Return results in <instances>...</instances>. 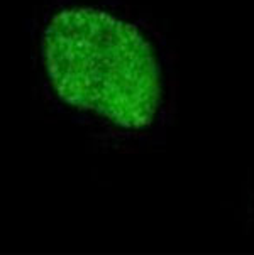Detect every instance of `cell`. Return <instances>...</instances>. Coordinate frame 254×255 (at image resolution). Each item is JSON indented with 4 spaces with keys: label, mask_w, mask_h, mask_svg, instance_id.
Returning a JSON list of instances; mask_svg holds the SVG:
<instances>
[{
    "label": "cell",
    "mask_w": 254,
    "mask_h": 255,
    "mask_svg": "<svg viewBox=\"0 0 254 255\" xmlns=\"http://www.w3.org/2000/svg\"><path fill=\"white\" fill-rule=\"evenodd\" d=\"M42 49L56 93L66 103L124 128L153 124L161 73L134 25L95 8H70L51 20Z\"/></svg>",
    "instance_id": "cell-1"
}]
</instances>
